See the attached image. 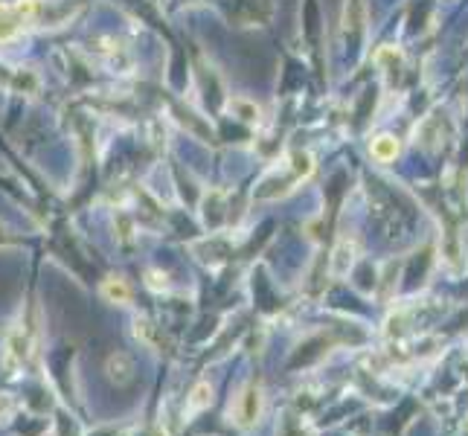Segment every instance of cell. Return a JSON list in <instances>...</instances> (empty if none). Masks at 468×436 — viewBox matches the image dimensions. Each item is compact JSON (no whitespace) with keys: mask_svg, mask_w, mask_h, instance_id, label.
Returning a JSON list of instances; mask_svg holds the SVG:
<instances>
[{"mask_svg":"<svg viewBox=\"0 0 468 436\" xmlns=\"http://www.w3.org/2000/svg\"><path fill=\"white\" fill-rule=\"evenodd\" d=\"M35 18V0H18V4H0V41H12Z\"/></svg>","mask_w":468,"mask_h":436,"instance_id":"6da1fadb","label":"cell"},{"mask_svg":"<svg viewBox=\"0 0 468 436\" xmlns=\"http://www.w3.org/2000/svg\"><path fill=\"white\" fill-rule=\"evenodd\" d=\"M259 407H262L259 390H247V393L242 395V404H239V419H242V425H250L253 419H256Z\"/></svg>","mask_w":468,"mask_h":436,"instance_id":"277c9868","label":"cell"},{"mask_svg":"<svg viewBox=\"0 0 468 436\" xmlns=\"http://www.w3.org/2000/svg\"><path fill=\"white\" fill-rule=\"evenodd\" d=\"M102 291H105L108 300H113V303H128V297H131V291H128V285L123 280H108L102 285Z\"/></svg>","mask_w":468,"mask_h":436,"instance_id":"5b68a950","label":"cell"},{"mask_svg":"<svg viewBox=\"0 0 468 436\" xmlns=\"http://www.w3.org/2000/svg\"><path fill=\"white\" fill-rule=\"evenodd\" d=\"M207 393H209V387H207V384H198V387H195V393H192V402H189V407H192V410H201V407H204V404L209 402V395H207Z\"/></svg>","mask_w":468,"mask_h":436,"instance_id":"8992f818","label":"cell"},{"mask_svg":"<svg viewBox=\"0 0 468 436\" xmlns=\"http://www.w3.org/2000/svg\"><path fill=\"white\" fill-rule=\"evenodd\" d=\"M358 253H361V247H358L355 239H340L338 247H335V256H331V273H335V276H346L349 271H352Z\"/></svg>","mask_w":468,"mask_h":436,"instance_id":"7a4b0ae2","label":"cell"},{"mask_svg":"<svg viewBox=\"0 0 468 436\" xmlns=\"http://www.w3.org/2000/svg\"><path fill=\"white\" fill-rule=\"evenodd\" d=\"M465 436H468V422H465Z\"/></svg>","mask_w":468,"mask_h":436,"instance_id":"52a82bcc","label":"cell"},{"mask_svg":"<svg viewBox=\"0 0 468 436\" xmlns=\"http://www.w3.org/2000/svg\"><path fill=\"white\" fill-rule=\"evenodd\" d=\"M369 151H373V157L378 163H390V161H396V157H399V140L393 134H381V137L373 140Z\"/></svg>","mask_w":468,"mask_h":436,"instance_id":"3957f363","label":"cell"}]
</instances>
